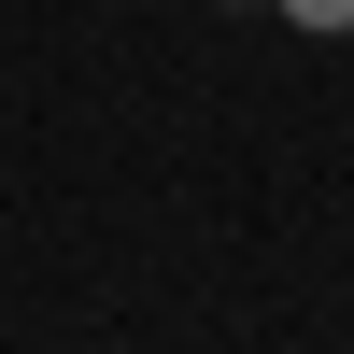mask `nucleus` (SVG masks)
<instances>
[{"label":"nucleus","instance_id":"1","mask_svg":"<svg viewBox=\"0 0 354 354\" xmlns=\"http://www.w3.org/2000/svg\"><path fill=\"white\" fill-rule=\"evenodd\" d=\"M270 15H298L312 43H340V28H354V0H270Z\"/></svg>","mask_w":354,"mask_h":354}]
</instances>
